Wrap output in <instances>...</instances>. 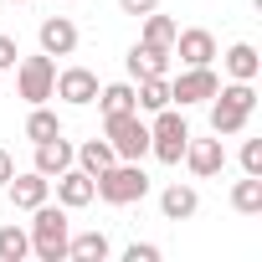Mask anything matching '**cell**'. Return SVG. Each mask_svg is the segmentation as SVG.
<instances>
[{
    "mask_svg": "<svg viewBox=\"0 0 262 262\" xmlns=\"http://www.w3.org/2000/svg\"><path fill=\"white\" fill-rule=\"evenodd\" d=\"M26 236H31V252H36L41 262H62V257H67V236H72L67 206H52V201H41V206L31 211V226H26Z\"/></svg>",
    "mask_w": 262,
    "mask_h": 262,
    "instance_id": "obj_1",
    "label": "cell"
},
{
    "mask_svg": "<svg viewBox=\"0 0 262 262\" xmlns=\"http://www.w3.org/2000/svg\"><path fill=\"white\" fill-rule=\"evenodd\" d=\"M252 108H257V88H252V82H226V88H216V98H211V134H216V139L242 134L247 118H252Z\"/></svg>",
    "mask_w": 262,
    "mask_h": 262,
    "instance_id": "obj_2",
    "label": "cell"
},
{
    "mask_svg": "<svg viewBox=\"0 0 262 262\" xmlns=\"http://www.w3.org/2000/svg\"><path fill=\"white\" fill-rule=\"evenodd\" d=\"M170 57H180L185 67H211V62H216V36H211L206 26L175 31V41H170Z\"/></svg>",
    "mask_w": 262,
    "mask_h": 262,
    "instance_id": "obj_8",
    "label": "cell"
},
{
    "mask_svg": "<svg viewBox=\"0 0 262 262\" xmlns=\"http://www.w3.org/2000/svg\"><path fill=\"white\" fill-rule=\"evenodd\" d=\"M103 134H108V144H113L118 160H144V155H149V123L139 118V108L108 113V118H103Z\"/></svg>",
    "mask_w": 262,
    "mask_h": 262,
    "instance_id": "obj_4",
    "label": "cell"
},
{
    "mask_svg": "<svg viewBox=\"0 0 262 262\" xmlns=\"http://www.w3.org/2000/svg\"><path fill=\"white\" fill-rule=\"evenodd\" d=\"M128 77H170V52L165 47H149V41H134L128 47Z\"/></svg>",
    "mask_w": 262,
    "mask_h": 262,
    "instance_id": "obj_14",
    "label": "cell"
},
{
    "mask_svg": "<svg viewBox=\"0 0 262 262\" xmlns=\"http://www.w3.org/2000/svg\"><path fill=\"white\" fill-rule=\"evenodd\" d=\"M6 6H26V0H6Z\"/></svg>",
    "mask_w": 262,
    "mask_h": 262,
    "instance_id": "obj_31",
    "label": "cell"
},
{
    "mask_svg": "<svg viewBox=\"0 0 262 262\" xmlns=\"http://www.w3.org/2000/svg\"><path fill=\"white\" fill-rule=\"evenodd\" d=\"M72 165V144L57 134V139H47V144H36V160H31V170H41L47 180H57L62 170Z\"/></svg>",
    "mask_w": 262,
    "mask_h": 262,
    "instance_id": "obj_16",
    "label": "cell"
},
{
    "mask_svg": "<svg viewBox=\"0 0 262 262\" xmlns=\"http://www.w3.org/2000/svg\"><path fill=\"white\" fill-rule=\"evenodd\" d=\"M123 262H160V247L155 242H134V247L123 252Z\"/></svg>",
    "mask_w": 262,
    "mask_h": 262,
    "instance_id": "obj_28",
    "label": "cell"
},
{
    "mask_svg": "<svg viewBox=\"0 0 262 262\" xmlns=\"http://www.w3.org/2000/svg\"><path fill=\"white\" fill-rule=\"evenodd\" d=\"M6 190H11V206H16V211H36L41 201H52V180H47L41 170L11 175V180H6Z\"/></svg>",
    "mask_w": 262,
    "mask_h": 262,
    "instance_id": "obj_12",
    "label": "cell"
},
{
    "mask_svg": "<svg viewBox=\"0 0 262 262\" xmlns=\"http://www.w3.org/2000/svg\"><path fill=\"white\" fill-rule=\"evenodd\" d=\"M11 175H16V160H11V149H0V190H6Z\"/></svg>",
    "mask_w": 262,
    "mask_h": 262,
    "instance_id": "obj_30",
    "label": "cell"
},
{
    "mask_svg": "<svg viewBox=\"0 0 262 262\" xmlns=\"http://www.w3.org/2000/svg\"><path fill=\"white\" fill-rule=\"evenodd\" d=\"M62 134V118L47 108V103H31V118H26V139L31 144H47V139H57Z\"/></svg>",
    "mask_w": 262,
    "mask_h": 262,
    "instance_id": "obj_20",
    "label": "cell"
},
{
    "mask_svg": "<svg viewBox=\"0 0 262 262\" xmlns=\"http://www.w3.org/2000/svg\"><path fill=\"white\" fill-rule=\"evenodd\" d=\"M52 185H57V206H67V211H82V206H93V201H98L93 175H88V170H77V165H67Z\"/></svg>",
    "mask_w": 262,
    "mask_h": 262,
    "instance_id": "obj_9",
    "label": "cell"
},
{
    "mask_svg": "<svg viewBox=\"0 0 262 262\" xmlns=\"http://www.w3.org/2000/svg\"><path fill=\"white\" fill-rule=\"evenodd\" d=\"M134 108H139V113H160V108H170V77H139V88H134Z\"/></svg>",
    "mask_w": 262,
    "mask_h": 262,
    "instance_id": "obj_19",
    "label": "cell"
},
{
    "mask_svg": "<svg viewBox=\"0 0 262 262\" xmlns=\"http://www.w3.org/2000/svg\"><path fill=\"white\" fill-rule=\"evenodd\" d=\"M52 98H62V103H72V108H88V103L98 98V72H88V67H67V72H57Z\"/></svg>",
    "mask_w": 262,
    "mask_h": 262,
    "instance_id": "obj_10",
    "label": "cell"
},
{
    "mask_svg": "<svg viewBox=\"0 0 262 262\" xmlns=\"http://www.w3.org/2000/svg\"><path fill=\"white\" fill-rule=\"evenodd\" d=\"M231 211L242 216H262V175H247L231 185Z\"/></svg>",
    "mask_w": 262,
    "mask_h": 262,
    "instance_id": "obj_21",
    "label": "cell"
},
{
    "mask_svg": "<svg viewBox=\"0 0 262 262\" xmlns=\"http://www.w3.org/2000/svg\"><path fill=\"white\" fill-rule=\"evenodd\" d=\"M226 72H231V82H257V72H262L257 47H252V41H236V47L226 52Z\"/></svg>",
    "mask_w": 262,
    "mask_h": 262,
    "instance_id": "obj_17",
    "label": "cell"
},
{
    "mask_svg": "<svg viewBox=\"0 0 262 262\" xmlns=\"http://www.w3.org/2000/svg\"><path fill=\"white\" fill-rule=\"evenodd\" d=\"M113 160H118V155H113V144H108V139H88V144H77V149H72V165H77V170H88V175H103Z\"/></svg>",
    "mask_w": 262,
    "mask_h": 262,
    "instance_id": "obj_18",
    "label": "cell"
},
{
    "mask_svg": "<svg viewBox=\"0 0 262 262\" xmlns=\"http://www.w3.org/2000/svg\"><path fill=\"white\" fill-rule=\"evenodd\" d=\"M242 175H262V139L242 144Z\"/></svg>",
    "mask_w": 262,
    "mask_h": 262,
    "instance_id": "obj_26",
    "label": "cell"
},
{
    "mask_svg": "<svg viewBox=\"0 0 262 262\" xmlns=\"http://www.w3.org/2000/svg\"><path fill=\"white\" fill-rule=\"evenodd\" d=\"M36 41H41L47 57H72V52H77V26H72L67 16H47L41 31H36Z\"/></svg>",
    "mask_w": 262,
    "mask_h": 262,
    "instance_id": "obj_13",
    "label": "cell"
},
{
    "mask_svg": "<svg viewBox=\"0 0 262 262\" xmlns=\"http://www.w3.org/2000/svg\"><path fill=\"white\" fill-rule=\"evenodd\" d=\"M31 257V236L21 226H0V262H26Z\"/></svg>",
    "mask_w": 262,
    "mask_h": 262,
    "instance_id": "obj_24",
    "label": "cell"
},
{
    "mask_svg": "<svg viewBox=\"0 0 262 262\" xmlns=\"http://www.w3.org/2000/svg\"><path fill=\"white\" fill-rule=\"evenodd\" d=\"M93 103L103 108V118L108 113H128V108H134V82H108V88H98Z\"/></svg>",
    "mask_w": 262,
    "mask_h": 262,
    "instance_id": "obj_23",
    "label": "cell"
},
{
    "mask_svg": "<svg viewBox=\"0 0 262 262\" xmlns=\"http://www.w3.org/2000/svg\"><path fill=\"white\" fill-rule=\"evenodd\" d=\"M185 165H190V175L195 180H211V175H221L226 170V149H221V139H195L190 134V144H185V155H180Z\"/></svg>",
    "mask_w": 262,
    "mask_h": 262,
    "instance_id": "obj_11",
    "label": "cell"
},
{
    "mask_svg": "<svg viewBox=\"0 0 262 262\" xmlns=\"http://www.w3.org/2000/svg\"><path fill=\"white\" fill-rule=\"evenodd\" d=\"M175 31H180V26H175L170 16H160V11H149V16H144V36H139V41H149V47H165V52H170V41H175Z\"/></svg>",
    "mask_w": 262,
    "mask_h": 262,
    "instance_id": "obj_25",
    "label": "cell"
},
{
    "mask_svg": "<svg viewBox=\"0 0 262 262\" xmlns=\"http://www.w3.org/2000/svg\"><path fill=\"white\" fill-rule=\"evenodd\" d=\"M52 88H57V57L41 52V57H21L16 62V93L26 103H47Z\"/></svg>",
    "mask_w": 262,
    "mask_h": 262,
    "instance_id": "obj_6",
    "label": "cell"
},
{
    "mask_svg": "<svg viewBox=\"0 0 262 262\" xmlns=\"http://www.w3.org/2000/svg\"><path fill=\"white\" fill-rule=\"evenodd\" d=\"M67 257H77V262H103V257H108V236H103V231L67 236Z\"/></svg>",
    "mask_w": 262,
    "mask_h": 262,
    "instance_id": "obj_22",
    "label": "cell"
},
{
    "mask_svg": "<svg viewBox=\"0 0 262 262\" xmlns=\"http://www.w3.org/2000/svg\"><path fill=\"white\" fill-rule=\"evenodd\" d=\"M118 11L123 16H149V11H160V0H118Z\"/></svg>",
    "mask_w": 262,
    "mask_h": 262,
    "instance_id": "obj_29",
    "label": "cell"
},
{
    "mask_svg": "<svg viewBox=\"0 0 262 262\" xmlns=\"http://www.w3.org/2000/svg\"><path fill=\"white\" fill-rule=\"evenodd\" d=\"M93 185H98V201H108V206H134L149 195V175L139 160H113L103 175H93Z\"/></svg>",
    "mask_w": 262,
    "mask_h": 262,
    "instance_id": "obj_3",
    "label": "cell"
},
{
    "mask_svg": "<svg viewBox=\"0 0 262 262\" xmlns=\"http://www.w3.org/2000/svg\"><path fill=\"white\" fill-rule=\"evenodd\" d=\"M21 62V47H16V36H6V31H0V72H11Z\"/></svg>",
    "mask_w": 262,
    "mask_h": 262,
    "instance_id": "obj_27",
    "label": "cell"
},
{
    "mask_svg": "<svg viewBox=\"0 0 262 262\" xmlns=\"http://www.w3.org/2000/svg\"><path fill=\"white\" fill-rule=\"evenodd\" d=\"M216 88H221V77H216L211 67H185V72L170 82V103H180V108H190V103H211Z\"/></svg>",
    "mask_w": 262,
    "mask_h": 262,
    "instance_id": "obj_7",
    "label": "cell"
},
{
    "mask_svg": "<svg viewBox=\"0 0 262 262\" xmlns=\"http://www.w3.org/2000/svg\"><path fill=\"white\" fill-rule=\"evenodd\" d=\"M195 211H201L195 185H180V180H175V185H165V190H160V216H165V221H190Z\"/></svg>",
    "mask_w": 262,
    "mask_h": 262,
    "instance_id": "obj_15",
    "label": "cell"
},
{
    "mask_svg": "<svg viewBox=\"0 0 262 262\" xmlns=\"http://www.w3.org/2000/svg\"><path fill=\"white\" fill-rule=\"evenodd\" d=\"M62 6H72V0H62Z\"/></svg>",
    "mask_w": 262,
    "mask_h": 262,
    "instance_id": "obj_32",
    "label": "cell"
},
{
    "mask_svg": "<svg viewBox=\"0 0 262 262\" xmlns=\"http://www.w3.org/2000/svg\"><path fill=\"white\" fill-rule=\"evenodd\" d=\"M185 144H190V123L175 113V103H170V108H160V113H155V123H149V155H155L160 165H180Z\"/></svg>",
    "mask_w": 262,
    "mask_h": 262,
    "instance_id": "obj_5",
    "label": "cell"
}]
</instances>
